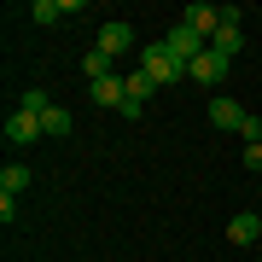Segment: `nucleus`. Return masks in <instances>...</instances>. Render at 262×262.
<instances>
[{"mask_svg": "<svg viewBox=\"0 0 262 262\" xmlns=\"http://www.w3.org/2000/svg\"><path fill=\"white\" fill-rule=\"evenodd\" d=\"M140 70L151 76V88H169V82H181V76H187V64H181V58L169 53L163 41H151V47H140Z\"/></svg>", "mask_w": 262, "mask_h": 262, "instance_id": "obj_1", "label": "nucleus"}, {"mask_svg": "<svg viewBox=\"0 0 262 262\" xmlns=\"http://www.w3.org/2000/svg\"><path fill=\"white\" fill-rule=\"evenodd\" d=\"M210 47L222 53V58H233V53L245 47V29H239V6H222V29L210 35Z\"/></svg>", "mask_w": 262, "mask_h": 262, "instance_id": "obj_2", "label": "nucleus"}, {"mask_svg": "<svg viewBox=\"0 0 262 262\" xmlns=\"http://www.w3.org/2000/svg\"><path fill=\"white\" fill-rule=\"evenodd\" d=\"M128 47H134V29L122 24V18H105V24H99V53H105V58H122Z\"/></svg>", "mask_w": 262, "mask_h": 262, "instance_id": "obj_3", "label": "nucleus"}, {"mask_svg": "<svg viewBox=\"0 0 262 262\" xmlns=\"http://www.w3.org/2000/svg\"><path fill=\"white\" fill-rule=\"evenodd\" d=\"M227 64H233V58H222L215 47H204V53H198L192 64H187V76H192V82H204V88H215V82L227 76Z\"/></svg>", "mask_w": 262, "mask_h": 262, "instance_id": "obj_4", "label": "nucleus"}, {"mask_svg": "<svg viewBox=\"0 0 262 262\" xmlns=\"http://www.w3.org/2000/svg\"><path fill=\"white\" fill-rule=\"evenodd\" d=\"M163 47L175 53L181 64H192V58L204 53V35H198V29H187V24H175V29H169V35H163Z\"/></svg>", "mask_w": 262, "mask_h": 262, "instance_id": "obj_5", "label": "nucleus"}, {"mask_svg": "<svg viewBox=\"0 0 262 262\" xmlns=\"http://www.w3.org/2000/svg\"><path fill=\"white\" fill-rule=\"evenodd\" d=\"M35 140H41V117L12 111V117H6V146H35Z\"/></svg>", "mask_w": 262, "mask_h": 262, "instance_id": "obj_6", "label": "nucleus"}, {"mask_svg": "<svg viewBox=\"0 0 262 262\" xmlns=\"http://www.w3.org/2000/svg\"><path fill=\"white\" fill-rule=\"evenodd\" d=\"M181 24L198 29V35H215V29H222V6H204V0H192V6L181 12Z\"/></svg>", "mask_w": 262, "mask_h": 262, "instance_id": "obj_7", "label": "nucleus"}, {"mask_svg": "<svg viewBox=\"0 0 262 262\" xmlns=\"http://www.w3.org/2000/svg\"><path fill=\"white\" fill-rule=\"evenodd\" d=\"M88 94H94V105H99V111H122L128 88H122V76H105V82H88Z\"/></svg>", "mask_w": 262, "mask_h": 262, "instance_id": "obj_8", "label": "nucleus"}, {"mask_svg": "<svg viewBox=\"0 0 262 262\" xmlns=\"http://www.w3.org/2000/svg\"><path fill=\"white\" fill-rule=\"evenodd\" d=\"M245 117H251V111H245V105L239 99H210V122H215V128H245Z\"/></svg>", "mask_w": 262, "mask_h": 262, "instance_id": "obj_9", "label": "nucleus"}, {"mask_svg": "<svg viewBox=\"0 0 262 262\" xmlns=\"http://www.w3.org/2000/svg\"><path fill=\"white\" fill-rule=\"evenodd\" d=\"M227 239H233V245H256V239H262V222L245 210V215H233V222H227Z\"/></svg>", "mask_w": 262, "mask_h": 262, "instance_id": "obj_10", "label": "nucleus"}, {"mask_svg": "<svg viewBox=\"0 0 262 262\" xmlns=\"http://www.w3.org/2000/svg\"><path fill=\"white\" fill-rule=\"evenodd\" d=\"M29 187V169L24 163H6V169H0V198H18Z\"/></svg>", "mask_w": 262, "mask_h": 262, "instance_id": "obj_11", "label": "nucleus"}, {"mask_svg": "<svg viewBox=\"0 0 262 262\" xmlns=\"http://www.w3.org/2000/svg\"><path fill=\"white\" fill-rule=\"evenodd\" d=\"M41 134H53V140H64V134H70V111H64V105H53V111L41 117Z\"/></svg>", "mask_w": 262, "mask_h": 262, "instance_id": "obj_12", "label": "nucleus"}, {"mask_svg": "<svg viewBox=\"0 0 262 262\" xmlns=\"http://www.w3.org/2000/svg\"><path fill=\"white\" fill-rule=\"evenodd\" d=\"M18 111H29V117H47V111H53V99L41 94V88H24V99H18Z\"/></svg>", "mask_w": 262, "mask_h": 262, "instance_id": "obj_13", "label": "nucleus"}, {"mask_svg": "<svg viewBox=\"0 0 262 262\" xmlns=\"http://www.w3.org/2000/svg\"><path fill=\"white\" fill-rule=\"evenodd\" d=\"M111 64H117V58H105L99 47H94V53L82 58V70H88V82H105V76H111Z\"/></svg>", "mask_w": 262, "mask_h": 262, "instance_id": "obj_14", "label": "nucleus"}, {"mask_svg": "<svg viewBox=\"0 0 262 262\" xmlns=\"http://www.w3.org/2000/svg\"><path fill=\"white\" fill-rule=\"evenodd\" d=\"M64 12H76V6H53V0H35V6H29V18H35V24H58Z\"/></svg>", "mask_w": 262, "mask_h": 262, "instance_id": "obj_15", "label": "nucleus"}, {"mask_svg": "<svg viewBox=\"0 0 262 262\" xmlns=\"http://www.w3.org/2000/svg\"><path fill=\"white\" fill-rule=\"evenodd\" d=\"M239 134H245V146H256V140H262V117H245V128H239Z\"/></svg>", "mask_w": 262, "mask_h": 262, "instance_id": "obj_16", "label": "nucleus"}, {"mask_svg": "<svg viewBox=\"0 0 262 262\" xmlns=\"http://www.w3.org/2000/svg\"><path fill=\"white\" fill-rule=\"evenodd\" d=\"M245 169H251V175H262V140H256V146H245Z\"/></svg>", "mask_w": 262, "mask_h": 262, "instance_id": "obj_17", "label": "nucleus"}]
</instances>
